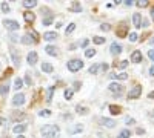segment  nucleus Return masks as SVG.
<instances>
[{"mask_svg":"<svg viewBox=\"0 0 154 138\" xmlns=\"http://www.w3.org/2000/svg\"><path fill=\"white\" fill-rule=\"evenodd\" d=\"M40 133L43 135V138H59L60 135V129L59 126H52V124H46L40 129Z\"/></svg>","mask_w":154,"mask_h":138,"instance_id":"f257e3e1","label":"nucleus"},{"mask_svg":"<svg viewBox=\"0 0 154 138\" xmlns=\"http://www.w3.org/2000/svg\"><path fill=\"white\" fill-rule=\"evenodd\" d=\"M68 66V71H71V72H77V71H80L83 68V61L80 59H72L66 63Z\"/></svg>","mask_w":154,"mask_h":138,"instance_id":"f03ea898","label":"nucleus"},{"mask_svg":"<svg viewBox=\"0 0 154 138\" xmlns=\"http://www.w3.org/2000/svg\"><path fill=\"white\" fill-rule=\"evenodd\" d=\"M3 26H5L8 31H17V29L20 28L19 22H16V20H8V19L3 20Z\"/></svg>","mask_w":154,"mask_h":138,"instance_id":"7ed1b4c3","label":"nucleus"},{"mask_svg":"<svg viewBox=\"0 0 154 138\" xmlns=\"http://www.w3.org/2000/svg\"><path fill=\"white\" fill-rule=\"evenodd\" d=\"M140 94H142V88L139 86V84H136V86L129 91V94H128V98L129 100H136V98H139Z\"/></svg>","mask_w":154,"mask_h":138,"instance_id":"20e7f679","label":"nucleus"},{"mask_svg":"<svg viewBox=\"0 0 154 138\" xmlns=\"http://www.w3.org/2000/svg\"><path fill=\"white\" fill-rule=\"evenodd\" d=\"M108 89L112 92V94H116V95H122V92H123V86L122 84H119V83H111L110 86H108Z\"/></svg>","mask_w":154,"mask_h":138,"instance_id":"39448f33","label":"nucleus"},{"mask_svg":"<svg viewBox=\"0 0 154 138\" xmlns=\"http://www.w3.org/2000/svg\"><path fill=\"white\" fill-rule=\"evenodd\" d=\"M10 51H11V59H12V63H14V66H20V54L17 52L14 48H10Z\"/></svg>","mask_w":154,"mask_h":138,"instance_id":"423d86ee","label":"nucleus"},{"mask_svg":"<svg viewBox=\"0 0 154 138\" xmlns=\"http://www.w3.org/2000/svg\"><path fill=\"white\" fill-rule=\"evenodd\" d=\"M25 103V95L22 94V92H17L14 95V98H12V104L14 106H22Z\"/></svg>","mask_w":154,"mask_h":138,"instance_id":"0eeeda50","label":"nucleus"},{"mask_svg":"<svg viewBox=\"0 0 154 138\" xmlns=\"http://www.w3.org/2000/svg\"><path fill=\"white\" fill-rule=\"evenodd\" d=\"M26 60H28V63H29L31 66L35 65V63H37V60H39L37 52H35V51H31V52H28V55H26Z\"/></svg>","mask_w":154,"mask_h":138,"instance_id":"6e6552de","label":"nucleus"},{"mask_svg":"<svg viewBox=\"0 0 154 138\" xmlns=\"http://www.w3.org/2000/svg\"><path fill=\"white\" fill-rule=\"evenodd\" d=\"M100 124H102V126H105V127H110V129L117 126L116 121H114V120H111V118H100Z\"/></svg>","mask_w":154,"mask_h":138,"instance_id":"1a4fd4ad","label":"nucleus"},{"mask_svg":"<svg viewBox=\"0 0 154 138\" xmlns=\"http://www.w3.org/2000/svg\"><path fill=\"white\" fill-rule=\"evenodd\" d=\"M83 131V124H74V126H71L68 129V133L70 135H74V133H80Z\"/></svg>","mask_w":154,"mask_h":138,"instance_id":"9d476101","label":"nucleus"},{"mask_svg":"<svg viewBox=\"0 0 154 138\" xmlns=\"http://www.w3.org/2000/svg\"><path fill=\"white\" fill-rule=\"evenodd\" d=\"M8 92H10V83H8V78H6L5 83L0 84V95L5 97V95H8Z\"/></svg>","mask_w":154,"mask_h":138,"instance_id":"9b49d317","label":"nucleus"},{"mask_svg":"<svg viewBox=\"0 0 154 138\" xmlns=\"http://www.w3.org/2000/svg\"><path fill=\"white\" fill-rule=\"evenodd\" d=\"M131 61H133V63H140V61H142V52L134 51L133 54H131Z\"/></svg>","mask_w":154,"mask_h":138,"instance_id":"f8f14e48","label":"nucleus"},{"mask_svg":"<svg viewBox=\"0 0 154 138\" xmlns=\"http://www.w3.org/2000/svg\"><path fill=\"white\" fill-rule=\"evenodd\" d=\"M110 52H111L112 55L120 54V52H122V46H120V44H117V43H112L111 48H110Z\"/></svg>","mask_w":154,"mask_h":138,"instance_id":"ddd939ff","label":"nucleus"},{"mask_svg":"<svg viewBox=\"0 0 154 138\" xmlns=\"http://www.w3.org/2000/svg\"><path fill=\"white\" fill-rule=\"evenodd\" d=\"M57 37H59L57 32H52V31H49V32H45V34H43V38L48 40V42H52V40H56Z\"/></svg>","mask_w":154,"mask_h":138,"instance_id":"4468645a","label":"nucleus"},{"mask_svg":"<svg viewBox=\"0 0 154 138\" xmlns=\"http://www.w3.org/2000/svg\"><path fill=\"white\" fill-rule=\"evenodd\" d=\"M45 52H48V54H49V55L56 57L59 51H57V48H56V46H52V44H48V46H46V48H45Z\"/></svg>","mask_w":154,"mask_h":138,"instance_id":"2eb2a0df","label":"nucleus"},{"mask_svg":"<svg viewBox=\"0 0 154 138\" xmlns=\"http://www.w3.org/2000/svg\"><path fill=\"white\" fill-rule=\"evenodd\" d=\"M12 131H14V133H17V135H22V133L26 131V126L25 124H17V126L12 127Z\"/></svg>","mask_w":154,"mask_h":138,"instance_id":"dca6fc26","label":"nucleus"},{"mask_svg":"<svg viewBox=\"0 0 154 138\" xmlns=\"http://www.w3.org/2000/svg\"><path fill=\"white\" fill-rule=\"evenodd\" d=\"M133 23H134V26L136 28H140V23H142V15L140 14H133Z\"/></svg>","mask_w":154,"mask_h":138,"instance_id":"f3484780","label":"nucleus"},{"mask_svg":"<svg viewBox=\"0 0 154 138\" xmlns=\"http://www.w3.org/2000/svg\"><path fill=\"white\" fill-rule=\"evenodd\" d=\"M23 19L28 22V23H33V22L35 20V14H33L31 11H26L25 14H23Z\"/></svg>","mask_w":154,"mask_h":138,"instance_id":"a211bd4d","label":"nucleus"},{"mask_svg":"<svg viewBox=\"0 0 154 138\" xmlns=\"http://www.w3.org/2000/svg\"><path fill=\"white\" fill-rule=\"evenodd\" d=\"M76 112H77V114H80V115H87L89 110H88V108H85V106L77 104V106H76Z\"/></svg>","mask_w":154,"mask_h":138,"instance_id":"6ab92c4d","label":"nucleus"},{"mask_svg":"<svg viewBox=\"0 0 154 138\" xmlns=\"http://www.w3.org/2000/svg\"><path fill=\"white\" fill-rule=\"evenodd\" d=\"M70 11H72V12H80V11H82V6H80L79 2H72V5L70 6Z\"/></svg>","mask_w":154,"mask_h":138,"instance_id":"aec40b11","label":"nucleus"},{"mask_svg":"<svg viewBox=\"0 0 154 138\" xmlns=\"http://www.w3.org/2000/svg\"><path fill=\"white\" fill-rule=\"evenodd\" d=\"M11 118L14 120V121H17V120H23V118H25V114H23V112H20V110H19V112L16 110V112H12Z\"/></svg>","mask_w":154,"mask_h":138,"instance_id":"412c9836","label":"nucleus"},{"mask_svg":"<svg viewBox=\"0 0 154 138\" xmlns=\"http://www.w3.org/2000/svg\"><path fill=\"white\" fill-rule=\"evenodd\" d=\"M126 32H128V28H126L125 25H122L119 29H117V37H125Z\"/></svg>","mask_w":154,"mask_h":138,"instance_id":"4be33fe9","label":"nucleus"},{"mask_svg":"<svg viewBox=\"0 0 154 138\" xmlns=\"http://www.w3.org/2000/svg\"><path fill=\"white\" fill-rule=\"evenodd\" d=\"M22 3H23L25 8H34V6H37V0H25V2H22Z\"/></svg>","mask_w":154,"mask_h":138,"instance_id":"5701e85b","label":"nucleus"},{"mask_svg":"<svg viewBox=\"0 0 154 138\" xmlns=\"http://www.w3.org/2000/svg\"><path fill=\"white\" fill-rule=\"evenodd\" d=\"M42 71H43V72H52V71H54V68H52V65L51 63H43L42 65Z\"/></svg>","mask_w":154,"mask_h":138,"instance_id":"b1692460","label":"nucleus"},{"mask_svg":"<svg viewBox=\"0 0 154 138\" xmlns=\"http://www.w3.org/2000/svg\"><path fill=\"white\" fill-rule=\"evenodd\" d=\"M54 89H56V88H54V86H51V88H48V91H46V101H48V103H49V101L52 100V94H54Z\"/></svg>","mask_w":154,"mask_h":138,"instance_id":"393cba45","label":"nucleus"},{"mask_svg":"<svg viewBox=\"0 0 154 138\" xmlns=\"http://www.w3.org/2000/svg\"><path fill=\"white\" fill-rule=\"evenodd\" d=\"M110 112L112 115H119L120 114V108H119V106H116V104H111L110 106Z\"/></svg>","mask_w":154,"mask_h":138,"instance_id":"a878e982","label":"nucleus"},{"mask_svg":"<svg viewBox=\"0 0 154 138\" xmlns=\"http://www.w3.org/2000/svg\"><path fill=\"white\" fill-rule=\"evenodd\" d=\"M129 137H131V132L128 131V129H123V131L119 133V137H117V138H129Z\"/></svg>","mask_w":154,"mask_h":138,"instance_id":"bb28decb","label":"nucleus"},{"mask_svg":"<svg viewBox=\"0 0 154 138\" xmlns=\"http://www.w3.org/2000/svg\"><path fill=\"white\" fill-rule=\"evenodd\" d=\"M33 42H34V40L31 38V37H29L28 34H26V35H23V37H22V43H23V44H31Z\"/></svg>","mask_w":154,"mask_h":138,"instance_id":"cd10ccee","label":"nucleus"},{"mask_svg":"<svg viewBox=\"0 0 154 138\" xmlns=\"http://www.w3.org/2000/svg\"><path fill=\"white\" fill-rule=\"evenodd\" d=\"M22 84H23V80H22V78H16V81H14V89H16V91L22 89Z\"/></svg>","mask_w":154,"mask_h":138,"instance_id":"c85d7f7f","label":"nucleus"},{"mask_svg":"<svg viewBox=\"0 0 154 138\" xmlns=\"http://www.w3.org/2000/svg\"><path fill=\"white\" fill-rule=\"evenodd\" d=\"M134 3H136L139 8H147L149 2H148V0H139V2H134Z\"/></svg>","mask_w":154,"mask_h":138,"instance_id":"c756f323","label":"nucleus"},{"mask_svg":"<svg viewBox=\"0 0 154 138\" xmlns=\"http://www.w3.org/2000/svg\"><path fill=\"white\" fill-rule=\"evenodd\" d=\"M72 94H74V91H72V89H65V94H63V95H65L66 100H71L72 98Z\"/></svg>","mask_w":154,"mask_h":138,"instance_id":"7c9ffc66","label":"nucleus"},{"mask_svg":"<svg viewBox=\"0 0 154 138\" xmlns=\"http://www.w3.org/2000/svg\"><path fill=\"white\" fill-rule=\"evenodd\" d=\"M74 29H76V23H70V25H68V28L65 29L66 35H68V34H71V32H72V31H74Z\"/></svg>","mask_w":154,"mask_h":138,"instance_id":"2f4dec72","label":"nucleus"},{"mask_svg":"<svg viewBox=\"0 0 154 138\" xmlns=\"http://www.w3.org/2000/svg\"><path fill=\"white\" fill-rule=\"evenodd\" d=\"M96 55V51L94 49H87L85 51V57H88V59H91V57H94Z\"/></svg>","mask_w":154,"mask_h":138,"instance_id":"473e14b6","label":"nucleus"},{"mask_svg":"<svg viewBox=\"0 0 154 138\" xmlns=\"http://www.w3.org/2000/svg\"><path fill=\"white\" fill-rule=\"evenodd\" d=\"M52 20H54V17H52V15H48L46 19H43V25H45V26L51 25V23H52Z\"/></svg>","mask_w":154,"mask_h":138,"instance_id":"72a5a7b5","label":"nucleus"},{"mask_svg":"<svg viewBox=\"0 0 154 138\" xmlns=\"http://www.w3.org/2000/svg\"><path fill=\"white\" fill-rule=\"evenodd\" d=\"M93 42L96 43V44H102V43H105V38H103V37H99V35H97V37L93 38Z\"/></svg>","mask_w":154,"mask_h":138,"instance_id":"f704fd0d","label":"nucleus"},{"mask_svg":"<svg viewBox=\"0 0 154 138\" xmlns=\"http://www.w3.org/2000/svg\"><path fill=\"white\" fill-rule=\"evenodd\" d=\"M97 72H99V63L93 65L91 68H89V74H97Z\"/></svg>","mask_w":154,"mask_h":138,"instance_id":"c9c22d12","label":"nucleus"},{"mask_svg":"<svg viewBox=\"0 0 154 138\" xmlns=\"http://www.w3.org/2000/svg\"><path fill=\"white\" fill-rule=\"evenodd\" d=\"M128 38H129V42H137V38H139V35L137 34H136V32H131L129 35H128Z\"/></svg>","mask_w":154,"mask_h":138,"instance_id":"e433bc0d","label":"nucleus"},{"mask_svg":"<svg viewBox=\"0 0 154 138\" xmlns=\"http://www.w3.org/2000/svg\"><path fill=\"white\" fill-rule=\"evenodd\" d=\"M28 35H29V37H33V40H34V42H37V40H39V34L35 32L34 29H31V32H29Z\"/></svg>","mask_w":154,"mask_h":138,"instance_id":"4c0bfd02","label":"nucleus"},{"mask_svg":"<svg viewBox=\"0 0 154 138\" xmlns=\"http://www.w3.org/2000/svg\"><path fill=\"white\" fill-rule=\"evenodd\" d=\"M108 63H99V71H102V72H105V71H108Z\"/></svg>","mask_w":154,"mask_h":138,"instance_id":"58836bf2","label":"nucleus"},{"mask_svg":"<svg viewBox=\"0 0 154 138\" xmlns=\"http://www.w3.org/2000/svg\"><path fill=\"white\" fill-rule=\"evenodd\" d=\"M40 117H49V115H51V110L49 109H43V110H40Z\"/></svg>","mask_w":154,"mask_h":138,"instance_id":"ea45409f","label":"nucleus"},{"mask_svg":"<svg viewBox=\"0 0 154 138\" xmlns=\"http://www.w3.org/2000/svg\"><path fill=\"white\" fill-rule=\"evenodd\" d=\"M2 11H3V12H10V5H8L6 2L2 3Z\"/></svg>","mask_w":154,"mask_h":138,"instance_id":"a19ab883","label":"nucleus"},{"mask_svg":"<svg viewBox=\"0 0 154 138\" xmlns=\"http://www.w3.org/2000/svg\"><path fill=\"white\" fill-rule=\"evenodd\" d=\"M129 63H128V61H126V60H123V61H120V63H119V69H125L126 68V66H128Z\"/></svg>","mask_w":154,"mask_h":138,"instance_id":"79ce46f5","label":"nucleus"},{"mask_svg":"<svg viewBox=\"0 0 154 138\" xmlns=\"http://www.w3.org/2000/svg\"><path fill=\"white\" fill-rule=\"evenodd\" d=\"M100 29H102V31H110V29H111V25L103 23V25H100Z\"/></svg>","mask_w":154,"mask_h":138,"instance_id":"37998d69","label":"nucleus"},{"mask_svg":"<svg viewBox=\"0 0 154 138\" xmlns=\"http://www.w3.org/2000/svg\"><path fill=\"white\" fill-rule=\"evenodd\" d=\"M116 78H119V80H126L128 78V74H125V72H122V74H119Z\"/></svg>","mask_w":154,"mask_h":138,"instance_id":"c03bdc74","label":"nucleus"},{"mask_svg":"<svg viewBox=\"0 0 154 138\" xmlns=\"http://www.w3.org/2000/svg\"><path fill=\"white\" fill-rule=\"evenodd\" d=\"M125 123H126V124H134L136 121H134V118H131V117H126V118H125Z\"/></svg>","mask_w":154,"mask_h":138,"instance_id":"a18cd8bd","label":"nucleus"},{"mask_svg":"<svg viewBox=\"0 0 154 138\" xmlns=\"http://www.w3.org/2000/svg\"><path fill=\"white\" fill-rule=\"evenodd\" d=\"M10 38H11V42H14V43H16V42H19V37H17L16 34H11V35H10Z\"/></svg>","mask_w":154,"mask_h":138,"instance_id":"49530a36","label":"nucleus"},{"mask_svg":"<svg viewBox=\"0 0 154 138\" xmlns=\"http://www.w3.org/2000/svg\"><path fill=\"white\" fill-rule=\"evenodd\" d=\"M25 83L28 84V86H31V83H33V80H31V77H29V75H26V77H25Z\"/></svg>","mask_w":154,"mask_h":138,"instance_id":"de8ad7c7","label":"nucleus"},{"mask_svg":"<svg viewBox=\"0 0 154 138\" xmlns=\"http://www.w3.org/2000/svg\"><path fill=\"white\" fill-rule=\"evenodd\" d=\"M148 57L154 61V49H149V51H148Z\"/></svg>","mask_w":154,"mask_h":138,"instance_id":"09e8293b","label":"nucleus"},{"mask_svg":"<svg viewBox=\"0 0 154 138\" xmlns=\"http://www.w3.org/2000/svg\"><path fill=\"white\" fill-rule=\"evenodd\" d=\"M88 43H89V40H87V38H85L83 42L80 43V46H82V48H87V46H88Z\"/></svg>","mask_w":154,"mask_h":138,"instance_id":"8fccbe9b","label":"nucleus"},{"mask_svg":"<svg viewBox=\"0 0 154 138\" xmlns=\"http://www.w3.org/2000/svg\"><path fill=\"white\" fill-rule=\"evenodd\" d=\"M142 26H143V28H147V26H148V20H142V23H140V28H142Z\"/></svg>","mask_w":154,"mask_h":138,"instance_id":"3c124183","label":"nucleus"},{"mask_svg":"<svg viewBox=\"0 0 154 138\" xmlns=\"http://www.w3.org/2000/svg\"><path fill=\"white\" fill-rule=\"evenodd\" d=\"M123 3H125L126 6H131V5H133V3H134V2H133V0H125Z\"/></svg>","mask_w":154,"mask_h":138,"instance_id":"603ef678","label":"nucleus"},{"mask_svg":"<svg viewBox=\"0 0 154 138\" xmlns=\"http://www.w3.org/2000/svg\"><path fill=\"white\" fill-rule=\"evenodd\" d=\"M6 123V120L5 118H2V117H0V126H2V124H5Z\"/></svg>","mask_w":154,"mask_h":138,"instance_id":"864d4df0","label":"nucleus"},{"mask_svg":"<svg viewBox=\"0 0 154 138\" xmlns=\"http://www.w3.org/2000/svg\"><path fill=\"white\" fill-rule=\"evenodd\" d=\"M149 75H153V77H154V66H151V69H149Z\"/></svg>","mask_w":154,"mask_h":138,"instance_id":"5fc2aeb1","label":"nucleus"},{"mask_svg":"<svg viewBox=\"0 0 154 138\" xmlns=\"http://www.w3.org/2000/svg\"><path fill=\"white\" fill-rule=\"evenodd\" d=\"M151 19H153V22H154V6L151 8Z\"/></svg>","mask_w":154,"mask_h":138,"instance_id":"6e6d98bb","label":"nucleus"},{"mask_svg":"<svg viewBox=\"0 0 154 138\" xmlns=\"http://www.w3.org/2000/svg\"><path fill=\"white\" fill-rule=\"evenodd\" d=\"M137 133H145V131H143V129H140V127H139V129H137Z\"/></svg>","mask_w":154,"mask_h":138,"instance_id":"4d7b16f0","label":"nucleus"},{"mask_svg":"<svg viewBox=\"0 0 154 138\" xmlns=\"http://www.w3.org/2000/svg\"><path fill=\"white\" fill-rule=\"evenodd\" d=\"M148 97H149V98H154V92H149Z\"/></svg>","mask_w":154,"mask_h":138,"instance_id":"13d9d810","label":"nucleus"},{"mask_svg":"<svg viewBox=\"0 0 154 138\" xmlns=\"http://www.w3.org/2000/svg\"><path fill=\"white\" fill-rule=\"evenodd\" d=\"M149 43H151V44H154V37H151V40H149Z\"/></svg>","mask_w":154,"mask_h":138,"instance_id":"bf43d9fd","label":"nucleus"},{"mask_svg":"<svg viewBox=\"0 0 154 138\" xmlns=\"http://www.w3.org/2000/svg\"><path fill=\"white\" fill-rule=\"evenodd\" d=\"M17 138H25L23 135H17Z\"/></svg>","mask_w":154,"mask_h":138,"instance_id":"052dcab7","label":"nucleus"}]
</instances>
